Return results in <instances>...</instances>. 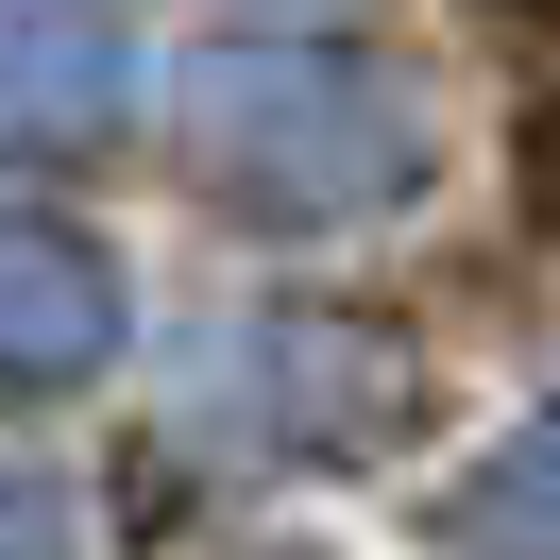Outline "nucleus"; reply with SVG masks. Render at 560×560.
<instances>
[{"label":"nucleus","instance_id":"1","mask_svg":"<svg viewBox=\"0 0 560 560\" xmlns=\"http://www.w3.org/2000/svg\"><path fill=\"white\" fill-rule=\"evenodd\" d=\"M187 171L255 221H357L424 171V119L357 51H205L187 69Z\"/></svg>","mask_w":560,"mask_h":560},{"label":"nucleus","instance_id":"4","mask_svg":"<svg viewBox=\"0 0 560 560\" xmlns=\"http://www.w3.org/2000/svg\"><path fill=\"white\" fill-rule=\"evenodd\" d=\"M0 560H85V526H69V476L0 458Z\"/></svg>","mask_w":560,"mask_h":560},{"label":"nucleus","instance_id":"2","mask_svg":"<svg viewBox=\"0 0 560 560\" xmlns=\"http://www.w3.org/2000/svg\"><path fill=\"white\" fill-rule=\"evenodd\" d=\"M137 85L103 0H0V153H85Z\"/></svg>","mask_w":560,"mask_h":560},{"label":"nucleus","instance_id":"3","mask_svg":"<svg viewBox=\"0 0 560 560\" xmlns=\"http://www.w3.org/2000/svg\"><path fill=\"white\" fill-rule=\"evenodd\" d=\"M119 357V272L69 221H0V390H85Z\"/></svg>","mask_w":560,"mask_h":560}]
</instances>
